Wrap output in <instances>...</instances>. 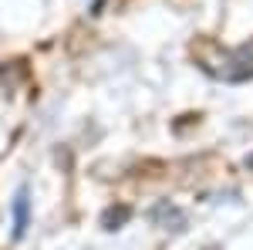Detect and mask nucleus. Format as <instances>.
Returning a JSON list of instances; mask_svg holds the SVG:
<instances>
[{"label": "nucleus", "mask_w": 253, "mask_h": 250, "mask_svg": "<svg viewBox=\"0 0 253 250\" xmlns=\"http://www.w3.org/2000/svg\"><path fill=\"white\" fill-rule=\"evenodd\" d=\"M223 61L226 64L210 71V75L223 78V81H247V78H253V44H243L233 54H223Z\"/></svg>", "instance_id": "1"}, {"label": "nucleus", "mask_w": 253, "mask_h": 250, "mask_svg": "<svg viewBox=\"0 0 253 250\" xmlns=\"http://www.w3.org/2000/svg\"><path fill=\"white\" fill-rule=\"evenodd\" d=\"M27 220H31V200H27V186H20L14 196V237L17 240L27 233Z\"/></svg>", "instance_id": "2"}, {"label": "nucleus", "mask_w": 253, "mask_h": 250, "mask_svg": "<svg viewBox=\"0 0 253 250\" xmlns=\"http://www.w3.org/2000/svg\"><path fill=\"white\" fill-rule=\"evenodd\" d=\"M125 220H128V210H125V206H122V210H108L105 213V230H115V227H112V223H125Z\"/></svg>", "instance_id": "3"}, {"label": "nucleus", "mask_w": 253, "mask_h": 250, "mask_svg": "<svg viewBox=\"0 0 253 250\" xmlns=\"http://www.w3.org/2000/svg\"><path fill=\"white\" fill-rule=\"evenodd\" d=\"M247 166H250V169H253V155H250V159H247Z\"/></svg>", "instance_id": "4"}]
</instances>
